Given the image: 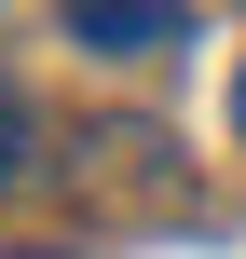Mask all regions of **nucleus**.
<instances>
[{"instance_id": "7ed1b4c3", "label": "nucleus", "mask_w": 246, "mask_h": 259, "mask_svg": "<svg viewBox=\"0 0 246 259\" xmlns=\"http://www.w3.org/2000/svg\"><path fill=\"white\" fill-rule=\"evenodd\" d=\"M233 137H246V68H233Z\"/></svg>"}, {"instance_id": "20e7f679", "label": "nucleus", "mask_w": 246, "mask_h": 259, "mask_svg": "<svg viewBox=\"0 0 246 259\" xmlns=\"http://www.w3.org/2000/svg\"><path fill=\"white\" fill-rule=\"evenodd\" d=\"M14 259H68V246H14Z\"/></svg>"}, {"instance_id": "f03ea898", "label": "nucleus", "mask_w": 246, "mask_h": 259, "mask_svg": "<svg viewBox=\"0 0 246 259\" xmlns=\"http://www.w3.org/2000/svg\"><path fill=\"white\" fill-rule=\"evenodd\" d=\"M27 178H41V109L0 82V191H27Z\"/></svg>"}, {"instance_id": "f257e3e1", "label": "nucleus", "mask_w": 246, "mask_h": 259, "mask_svg": "<svg viewBox=\"0 0 246 259\" xmlns=\"http://www.w3.org/2000/svg\"><path fill=\"white\" fill-rule=\"evenodd\" d=\"M82 55H178L192 41V0H55Z\"/></svg>"}]
</instances>
